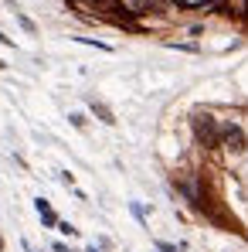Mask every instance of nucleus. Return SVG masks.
Here are the masks:
<instances>
[{
  "label": "nucleus",
  "instance_id": "nucleus-3",
  "mask_svg": "<svg viewBox=\"0 0 248 252\" xmlns=\"http://www.w3.org/2000/svg\"><path fill=\"white\" fill-rule=\"evenodd\" d=\"M92 113H95V116H99V120H102V123H116V116H112V109H109V106H106V102H95V99H92Z\"/></svg>",
  "mask_w": 248,
  "mask_h": 252
},
{
  "label": "nucleus",
  "instance_id": "nucleus-11",
  "mask_svg": "<svg viewBox=\"0 0 248 252\" xmlns=\"http://www.w3.org/2000/svg\"><path fill=\"white\" fill-rule=\"evenodd\" d=\"M88 252H99V249H88Z\"/></svg>",
  "mask_w": 248,
  "mask_h": 252
},
{
  "label": "nucleus",
  "instance_id": "nucleus-2",
  "mask_svg": "<svg viewBox=\"0 0 248 252\" xmlns=\"http://www.w3.org/2000/svg\"><path fill=\"white\" fill-rule=\"evenodd\" d=\"M221 140H224V147H228L231 154H242V150L248 147L245 129H242V126H221Z\"/></svg>",
  "mask_w": 248,
  "mask_h": 252
},
{
  "label": "nucleus",
  "instance_id": "nucleus-10",
  "mask_svg": "<svg viewBox=\"0 0 248 252\" xmlns=\"http://www.w3.org/2000/svg\"><path fill=\"white\" fill-rule=\"evenodd\" d=\"M0 72H3V62H0Z\"/></svg>",
  "mask_w": 248,
  "mask_h": 252
},
{
  "label": "nucleus",
  "instance_id": "nucleus-1",
  "mask_svg": "<svg viewBox=\"0 0 248 252\" xmlns=\"http://www.w3.org/2000/svg\"><path fill=\"white\" fill-rule=\"evenodd\" d=\"M191 126H194L197 143H204V147H218L221 143V126H218V120L211 113H194L191 116Z\"/></svg>",
  "mask_w": 248,
  "mask_h": 252
},
{
  "label": "nucleus",
  "instance_id": "nucleus-8",
  "mask_svg": "<svg viewBox=\"0 0 248 252\" xmlns=\"http://www.w3.org/2000/svg\"><path fill=\"white\" fill-rule=\"evenodd\" d=\"M55 252H72V249H68L65 242H55Z\"/></svg>",
  "mask_w": 248,
  "mask_h": 252
},
{
  "label": "nucleus",
  "instance_id": "nucleus-7",
  "mask_svg": "<svg viewBox=\"0 0 248 252\" xmlns=\"http://www.w3.org/2000/svg\"><path fill=\"white\" fill-rule=\"evenodd\" d=\"M68 120H72V126H75V129H85V116H82V113H72Z\"/></svg>",
  "mask_w": 248,
  "mask_h": 252
},
{
  "label": "nucleus",
  "instance_id": "nucleus-5",
  "mask_svg": "<svg viewBox=\"0 0 248 252\" xmlns=\"http://www.w3.org/2000/svg\"><path fill=\"white\" fill-rule=\"evenodd\" d=\"M133 3H136L139 10H146V7H150V10H166V0H133Z\"/></svg>",
  "mask_w": 248,
  "mask_h": 252
},
{
  "label": "nucleus",
  "instance_id": "nucleus-9",
  "mask_svg": "<svg viewBox=\"0 0 248 252\" xmlns=\"http://www.w3.org/2000/svg\"><path fill=\"white\" fill-rule=\"evenodd\" d=\"M235 3H238V7H248V0H235Z\"/></svg>",
  "mask_w": 248,
  "mask_h": 252
},
{
  "label": "nucleus",
  "instance_id": "nucleus-6",
  "mask_svg": "<svg viewBox=\"0 0 248 252\" xmlns=\"http://www.w3.org/2000/svg\"><path fill=\"white\" fill-rule=\"evenodd\" d=\"M17 21H21V28H24L28 34H38V24H34L31 17H24V14H17Z\"/></svg>",
  "mask_w": 248,
  "mask_h": 252
},
{
  "label": "nucleus",
  "instance_id": "nucleus-4",
  "mask_svg": "<svg viewBox=\"0 0 248 252\" xmlns=\"http://www.w3.org/2000/svg\"><path fill=\"white\" fill-rule=\"evenodd\" d=\"M34 205H38V215L44 218V225H58V218H55V211L48 208V201H44V198H38Z\"/></svg>",
  "mask_w": 248,
  "mask_h": 252
}]
</instances>
